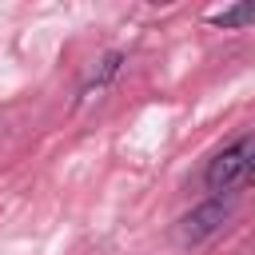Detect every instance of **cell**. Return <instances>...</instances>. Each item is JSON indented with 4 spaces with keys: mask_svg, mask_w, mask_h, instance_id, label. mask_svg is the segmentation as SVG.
I'll return each mask as SVG.
<instances>
[{
    "mask_svg": "<svg viewBox=\"0 0 255 255\" xmlns=\"http://www.w3.org/2000/svg\"><path fill=\"white\" fill-rule=\"evenodd\" d=\"M203 183H207L211 191H231V187L255 183V135H243V139H235L231 147H223V151L207 163Z\"/></svg>",
    "mask_w": 255,
    "mask_h": 255,
    "instance_id": "6da1fadb",
    "label": "cell"
},
{
    "mask_svg": "<svg viewBox=\"0 0 255 255\" xmlns=\"http://www.w3.org/2000/svg\"><path fill=\"white\" fill-rule=\"evenodd\" d=\"M223 219H227V203H223V199H211V203L195 207L191 215L179 219V243H199V239H207L211 231H219Z\"/></svg>",
    "mask_w": 255,
    "mask_h": 255,
    "instance_id": "7a4b0ae2",
    "label": "cell"
},
{
    "mask_svg": "<svg viewBox=\"0 0 255 255\" xmlns=\"http://www.w3.org/2000/svg\"><path fill=\"white\" fill-rule=\"evenodd\" d=\"M211 24H215V28H243V24H255V0L231 4V8H223V12H211Z\"/></svg>",
    "mask_w": 255,
    "mask_h": 255,
    "instance_id": "3957f363",
    "label": "cell"
}]
</instances>
